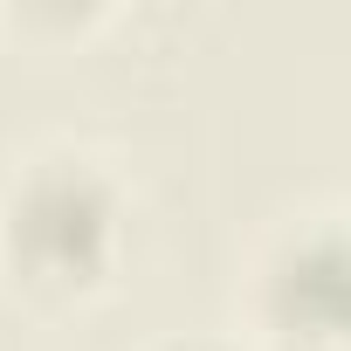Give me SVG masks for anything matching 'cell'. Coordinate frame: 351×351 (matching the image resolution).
<instances>
[{
	"label": "cell",
	"mask_w": 351,
	"mask_h": 351,
	"mask_svg": "<svg viewBox=\"0 0 351 351\" xmlns=\"http://www.w3.org/2000/svg\"><path fill=\"white\" fill-rule=\"evenodd\" d=\"M131 200L117 165L90 145L49 138L0 172V282L35 310L97 303L117 282Z\"/></svg>",
	"instance_id": "6da1fadb"
},
{
	"label": "cell",
	"mask_w": 351,
	"mask_h": 351,
	"mask_svg": "<svg viewBox=\"0 0 351 351\" xmlns=\"http://www.w3.org/2000/svg\"><path fill=\"white\" fill-rule=\"evenodd\" d=\"M241 317L255 351H344V207H303L262 234L241 276Z\"/></svg>",
	"instance_id": "7a4b0ae2"
},
{
	"label": "cell",
	"mask_w": 351,
	"mask_h": 351,
	"mask_svg": "<svg viewBox=\"0 0 351 351\" xmlns=\"http://www.w3.org/2000/svg\"><path fill=\"white\" fill-rule=\"evenodd\" d=\"M152 351H241L228 337H172V344H152Z\"/></svg>",
	"instance_id": "3957f363"
}]
</instances>
